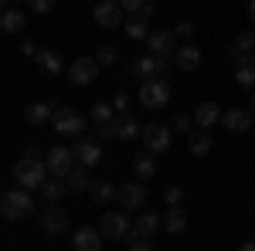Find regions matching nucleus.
Listing matches in <instances>:
<instances>
[{
	"label": "nucleus",
	"mask_w": 255,
	"mask_h": 251,
	"mask_svg": "<svg viewBox=\"0 0 255 251\" xmlns=\"http://www.w3.org/2000/svg\"><path fill=\"white\" fill-rule=\"evenodd\" d=\"M96 61H99V68H109V65L116 61V48H113V44H102L99 55H96Z\"/></svg>",
	"instance_id": "obj_35"
},
{
	"label": "nucleus",
	"mask_w": 255,
	"mask_h": 251,
	"mask_svg": "<svg viewBox=\"0 0 255 251\" xmlns=\"http://www.w3.org/2000/svg\"><path fill=\"white\" fill-rule=\"evenodd\" d=\"M89 116H92V126H106V122H113V119H116L119 112L113 109V102H96Z\"/></svg>",
	"instance_id": "obj_31"
},
{
	"label": "nucleus",
	"mask_w": 255,
	"mask_h": 251,
	"mask_svg": "<svg viewBox=\"0 0 255 251\" xmlns=\"http://www.w3.org/2000/svg\"><path fill=\"white\" fill-rule=\"evenodd\" d=\"M27 3H31V10H34V14H48V10L55 7V0H27Z\"/></svg>",
	"instance_id": "obj_39"
},
{
	"label": "nucleus",
	"mask_w": 255,
	"mask_h": 251,
	"mask_svg": "<svg viewBox=\"0 0 255 251\" xmlns=\"http://www.w3.org/2000/svg\"><path fill=\"white\" fill-rule=\"evenodd\" d=\"M163 197H167V207H180V200H184V187H180V183H170V187L163 190Z\"/></svg>",
	"instance_id": "obj_34"
},
{
	"label": "nucleus",
	"mask_w": 255,
	"mask_h": 251,
	"mask_svg": "<svg viewBox=\"0 0 255 251\" xmlns=\"http://www.w3.org/2000/svg\"><path fill=\"white\" fill-rule=\"evenodd\" d=\"M143 146H146L153 156L167 153V150H170V126H160V122L143 126Z\"/></svg>",
	"instance_id": "obj_9"
},
{
	"label": "nucleus",
	"mask_w": 255,
	"mask_h": 251,
	"mask_svg": "<svg viewBox=\"0 0 255 251\" xmlns=\"http://www.w3.org/2000/svg\"><path fill=\"white\" fill-rule=\"evenodd\" d=\"M238 251H255V241H245V245H238Z\"/></svg>",
	"instance_id": "obj_46"
},
{
	"label": "nucleus",
	"mask_w": 255,
	"mask_h": 251,
	"mask_svg": "<svg viewBox=\"0 0 255 251\" xmlns=\"http://www.w3.org/2000/svg\"><path fill=\"white\" fill-rule=\"evenodd\" d=\"M99 75V61L89 58V55H82V58L72 61V68H68V82L72 85H79V88H85V85H92Z\"/></svg>",
	"instance_id": "obj_7"
},
{
	"label": "nucleus",
	"mask_w": 255,
	"mask_h": 251,
	"mask_svg": "<svg viewBox=\"0 0 255 251\" xmlns=\"http://www.w3.org/2000/svg\"><path fill=\"white\" fill-rule=\"evenodd\" d=\"M20 51H24V55H38V44H34V41H24Z\"/></svg>",
	"instance_id": "obj_43"
},
{
	"label": "nucleus",
	"mask_w": 255,
	"mask_h": 251,
	"mask_svg": "<svg viewBox=\"0 0 255 251\" xmlns=\"http://www.w3.org/2000/svg\"><path fill=\"white\" fill-rule=\"evenodd\" d=\"M194 119L191 116H184V112H177L174 119H170V129H177V133H194V126H191Z\"/></svg>",
	"instance_id": "obj_36"
},
{
	"label": "nucleus",
	"mask_w": 255,
	"mask_h": 251,
	"mask_svg": "<svg viewBox=\"0 0 255 251\" xmlns=\"http://www.w3.org/2000/svg\"><path fill=\"white\" fill-rule=\"evenodd\" d=\"M41 224H44V231L51 234V238L55 234H65L68 231V214L61 211V207H48V211L41 214Z\"/></svg>",
	"instance_id": "obj_19"
},
{
	"label": "nucleus",
	"mask_w": 255,
	"mask_h": 251,
	"mask_svg": "<svg viewBox=\"0 0 255 251\" xmlns=\"http://www.w3.org/2000/svg\"><path fill=\"white\" fill-rule=\"evenodd\" d=\"M51 126H55L58 136H79L82 129H85V119H82L75 109H58L55 119H51Z\"/></svg>",
	"instance_id": "obj_10"
},
{
	"label": "nucleus",
	"mask_w": 255,
	"mask_h": 251,
	"mask_svg": "<svg viewBox=\"0 0 255 251\" xmlns=\"http://www.w3.org/2000/svg\"><path fill=\"white\" fill-rule=\"evenodd\" d=\"M174 34H177V38H184V41H191V38H194V24H191V20H180Z\"/></svg>",
	"instance_id": "obj_37"
},
{
	"label": "nucleus",
	"mask_w": 255,
	"mask_h": 251,
	"mask_svg": "<svg viewBox=\"0 0 255 251\" xmlns=\"http://www.w3.org/2000/svg\"><path fill=\"white\" fill-rule=\"evenodd\" d=\"M146 44H150V55H167V58H174L177 48H180L174 31H150Z\"/></svg>",
	"instance_id": "obj_12"
},
{
	"label": "nucleus",
	"mask_w": 255,
	"mask_h": 251,
	"mask_svg": "<svg viewBox=\"0 0 255 251\" xmlns=\"http://www.w3.org/2000/svg\"><path fill=\"white\" fill-rule=\"evenodd\" d=\"M92 17H96L99 27H106V31H109V27L126 24V20H123V17H126V10L119 7V0H99L96 10H92Z\"/></svg>",
	"instance_id": "obj_8"
},
{
	"label": "nucleus",
	"mask_w": 255,
	"mask_h": 251,
	"mask_svg": "<svg viewBox=\"0 0 255 251\" xmlns=\"http://www.w3.org/2000/svg\"><path fill=\"white\" fill-rule=\"evenodd\" d=\"M89 193H92V197H96L99 204H109V200H116V187H113V183H109V180H96V183H92V187H89Z\"/></svg>",
	"instance_id": "obj_33"
},
{
	"label": "nucleus",
	"mask_w": 255,
	"mask_h": 251,
	"mask_svg": "<svg viewBox=\"0 0 255 251\" xmlns=\"http://www.w3.org/2000/svg\"><path fill=\"white\" fill-rule=\"evenodd\" d=\"M129 251H153V248H150V241H146V238H133Z\"/></svg>",
	"instance_id": "obj_42"
},
{
	"label": "nucleus",
	"mask_w": 255,
	"mask_h": 251,
	"mask_svg": "<svg viewBox=\"0 0 255 251\" xmlns=\"http://www.w3.org/2000/svg\"><path fill=\"white\" fill-rule=\"evenodd\" d=\"M48 163L44 160H34V156H24L17 160V167H14V180H17L20 187H27V190H34V187H44L48 183Z\"/></svg>",
	"instance_id": "obj_1"
},
{
	"label": "nucleus",
	"mask_w": 255,
	"mask_h": 251,
	"mask_svg": "<svg viewBox=\"0 0 255 251\" xmlns=\"http://www.w3.org/2000/svg\"><path fill=\"white\" fill-rule=\"evenodd\" d=\"M255 51V31H245V34H238L235 44L228 48V55L232 58H242V55H252Z\"/></svg>",
	"instance_id": "obj_30"
},
{
	"label": "nucleus",
	"mask_w": 255,
	"mask_h": 251,
	"mask_svg": "<svg viewBox=\"0 0 255 251\" xmlns=\"http://www.w3.org/2000/svg\"><path fill=\"white\" fill-rule=\"evenodd\" d=\"M99 245H102L99 228H79L72 234V251H99Z\"/></svg>",
	"instance_id": "obj_16"
},
{
	"label": "nucleus",
	"mask_w": 255,
	"mask_h": 251,
	"mask_svg": "<svg viewBox=\"0 0 255 251\" xmlns=\"http://www.w3.org/2000/svg\"><path fill=\"white\" fill-rule=\"evenodd\" d=\"M55 112H58V109H55L51 102H31V105L24 109V122H27V126H44L48 119H55Z\"/></svg>",
	"instance_id": "obj_18"
},
{
	"label": "nucleus",
	"mask_w": 255,
	"mask_h": 251,
	"mask_svg": "<svg viewBox=\"0 0 255 251\" xmlns=\"http://www.w3.org/2000/svg\"><path fill=\"white\" fill-rule=\"evenodd\" d=\"M113 129H116V139H133V136H143V126H139L129 112H119V116L113 119Z\"/></svg>",
	"instance_id": "obj_21"
},
{
	"label": "nucleus",
	"mask_w": 255,
	"mask_h": 251,
	"mask_svg": "<svg viewBox=\"0 0 255 251\" xmlns=\"http://www.w3.org/2000/svg\"><path fill=\"white\" fill-rule=\"evenodd\" d=\"M163 228L170 234H184L187 231V211L184 207H167V214H163Z\"/></svg>",
	"instance_id": "obj_26"
},
{
	"label": "nucleus",
	"mask_w": 255,
	"mask_h": 251,
	"mask_svg": "<svg viewBox=\"0 0 255 251\" xmlns=\"http://www.w3.org/2000/svg\"><path fill=\"white\" fill-rule=\"evenodd\" d=\"M235 82L242 88H255V55H242L235 61Z\"/></svg>",
	"instance_id": "obj_20"
},
{
	"label": "nucleus",
	"mask_w": 255,
	"mask_h": 251,
	"mask_svg": "<svg viewBox=\"0 0 255 251\" xmlns=\"http://www.w3.org/2000/svg\"><path fill=\"white\" fill-rule=\"evenodd\" d=\"M96 136H99V139H116V129H113V122H106V126H96Z\"/></svg>",
	"instance_id": "obj_40"
},
{
	"label": "nucleus",
	"mask_w": 255,
	"mask_h": 251,
	"mask_svg": "<svg viewBox=\"0 0 255 251\" xmlns=\"http://www.w3.org/2000/svg\"><path fill=\"white\" fill-rule=\"evenodd\" d=\"M123 31H126V38H129V41H146V38H150V20L139 17V14H129V20L123 24Z\"/></svg>",
	"instance_id": "obj_25"
},
{
	"label": "nucleus",
	"mask_w": 255,
	"mask_h": 251,
	"mask_svg": "<svg viewBox=\"0 0 255 251\" xmlns=\"http://www.w3.org/2000/svg\"><path fill=\"white\" fill-rule=\"evenodd\" d=\"M201 61H204V55H201V48L191 44V41H184V44L177 48V55H174V65L180 68V72H197Z\"/></svg>",
	"instance_id": "obj_13"
},
{
	"label": "nucleus",
	"mask_w": 255,
	"mask_h": 251,
	"mask_svg": "<svg viewBox=\"0 0 255 251\" xmlns=\"http://www.w3.org/2000/svg\"><path fill=\"white\" fill-rule=\"evenodd\" d=\"M0 214L7 221H20V217H31L34 214V197L27 187H17V190H7L3 200H0Z\"/></svg>",
	"instance_id": "obj_2"
},
{
	"label": "nucleus",
	"mask_w": 255,
	"mask_h": 251,
	"mask_svg": "<svg viewBox=\"0 0 255 251\" xmlns=\"http://www.w3.org/2000/svg\"><path fill=\"white\" fill-rule=\"evenodd\" d=\"M249 20L255 24V0H249Z\"/></svg>",
	"instance_id": "obj_47"
},
{
	"label": "nucleus",
	"mask_w": 255,
	"mask_h": 251,
	"mask_svg": "<svg viewBox=\"0 0 255 251\" xmlns=\"http://www.w3.org/2000/svg\"><path fill=\"white\" fill-rule=\"evenodd\" d=\"M24 24H27V17H24L20 10H10V7H3V17H0V27H3V34H20V31H24Z\"/></svg>",
	"instance_id": "obj_29"
},
{
	"label": "nucleus",
	"mask_w": 255,
	"mask_h": 251,
	"mask_svg": "<svg viewBox=\"0 0 255 251\" xmlns=\"http://www.w3.org/2000/svg\"><path fill=\"white\" fill-rule=\"evenodd\" d=\"M221 126L228 133H249L252 129V109H228L221 116Z\"/></svg>",
	"instance_id": "obj_15"
},
{
	"label": "nucleus",
	"mask_w": 255,
	"mask_h": 251,
	"mask_svg": "<svg viewBox=\"0 0 255 251\" xmlns=\"http://www.w3.org/2000/svg\"><path fill=\"white\" fill-rule=\"evenodd\" d=\"M72 153H75V163L79 167H96L99 160H102V146H99L96 139H75Z\"/></svg>",
	"instance_id": "obj_14"
},
{
	"label": "nucleus",
	"mask_w": 255,
	"mask_h": 251,
	"mask_svg": "<svg viewBox=\"0 0 255 251\" xmlns=\"http://www.w3.org/2000/svg\"><path fill=\"white\" fill-rule=\"evenodd\" d=\"M44 163H48V173L61 176V180H68V173L79 167V163H75V153H72V150H65V146H51Z\"/></svg>",
	"instance_id": "obj_4"
},
{
	"label": "nucleus",
	"mask_w": 255,
	"mask_h": 251,
	"mask_svg": "<svg viewBox=\"0 0 255 251\" xmlns=\"http://www.w3.org/2000/svg\"><path fill=\"white\" fill-rule=\"evenodd\" d=\"M119 207H129V211H136L146 204V187H143V180H133V183H123L116 193Z\"/></svg>",
	"instance_id": "obj_11"
},
{
	"label": "nucleus",
	"mask_w": 255,
	"mask_h": 251,
	"mask_svg": "<svg viewBox=\"0 0 255 251\" xmlns=\"http://www.w3.org/2000/svg\"><path fill=\"white\" fill-rule=\"evenodd\" d=\"M133 173H136V180H153V176H157V156L150 153V150L136 153V160H133Z\"/></svg>",
	"instance_id": "obj_22"
},
{
	"label": "nucleus",
	"mask_w": 255,
	"mask_h": 251,
	"mask_svg": "<svg viewBox=\"0 0 255 251\" xmlns=\"http://www.w3.org/2000/svg\"><path fill=\"white\" fill-rule=\"evenodd\" d=\"M34 61H38L41 72H48V75H58L61 72V58H58V51H51V48H38Z\"/></svg>",
	"instance_id": "obj_28"
},
{
	"label": "nucleus",
	"mask_w": 255,
	"mask_h": 251,
	"mask_svg": "<svg viewBox=\"0 0 255 251\" xmlns=\"http://www.w3.org/2000/svg\"><path fill=\"white\" fill-rule=\"evenodd\" d=\"M119 7H123L126 14H139V10L146 7V0H119Z\"/></svg>",
	"instance_id": "obj_38"
},
{
	"label": "nucleus",
	"mask_w": 255,
	"mask_h": 251,
	"mask_svg": "<svg viewBox=\"0 0 255 251\" xmlns=\"http://www.w3.org/2000/svg\"><path fill=\"white\" fill-rule=\"evenodd\" d=\"M153 14H157V7H153V3H146V7H143V10H139V17H146V20L153 17Z\"/></svg>",
	"instance_id": "obj_45"
},
{
	"label": "nucleus",
	"mask_w": 255,
	"mask_h": 251,
	"mask_svg": "<svg viewBox=\"0 0 255 251\" xmlns=\"http://www.w3.org/2000/svg\"><path fill=\"white\" fill-rule=\"evenodd\" d=\"M221 116H225V112L218 109V102H201L194 109V126L197 129H211V126L221 122Z\"/></svg>",
	"instance_id": "obj_17"
},
{
	"label": "nucleus",
	"mask_w": 255,
	"mask_h": 251,
	"mask_svg": "<svg viewBox=\"0 0 255 251\" xmlns=\"http://www.w3.org/2000/svg\"><path fill=\"white\" fill-rule=\"evenodd\" d=\"M99 231H102V238H109V241L126 238L129 234V214L126 211H106L102 221H99Z\"/></svg>",
	"instance_id": "obj_5"
},
{
	"label": "nucleus",
	"mask_w": 255,
	"mask_h": 251,
	"mask_svg": "<svg viewBox=\"0 0 255 251\" xmlns=\"http://www.w3.org/2000/svg\"><path fill=\"white\" fill-rule=\"evenodd\" d=\"M92 183H96V180H92V176H89V167H75V170H72V173H68V187H72V190H75V193L89 190V187H92Z\"/></svg>",
	"instance_id": "obj_32"
},
{
	"label": "nucleus",
	"mask_w": 255,
	"mask_h": 251,
	"mask_svg": "<svg viewBox=\"0 0 255 251\" xmlns=\"http://www.w3.org/2000/svg\"><path fill=\"white\" fill-rule=\"evenodd\" d=\"M249 109H252V112H255V92H252V102H249Z\"/></svg>",
	"instance_id": "obj_48"
},
{
	"label": "nucleus",
	"mask_w": 255,
	"mask_h": 251,
	"mask_svg": "<svg viewBox=\"0 0 255 251\" xmlns=\"http://www.w3.org/2000/svg\"><path fill=\"white\" fill-rule=\"evenodd\" d=\"M163 224V217L153 211H143L136 217V224H133V238H150V234H157V228Z\"/></svg>",
	"instance_id": "obj_23"
},
{
	"label": "nucleus",
	"mask_w": 255,
	"mask_h": 251,
	"mask_svg": "<svg viewBox=\"0 0 255 251\" xmlns=\"http://www.w3.org/2000/svg\"><path fill=\"white\" fill-rule=\"evenodd\" d=\"M41 153H44V150H41L38 143H31V146H27V156H34V160H41Z\"/></svg>",
	"instance_id": "obj_44"
},
{
	"label": "nucleus",
	"mask_w": 255,
	"mask_h": 251,
	"mask_svg": "<svg viewBox=\"0 0 255 251\" xmlns=\"http://www.w3.org/2000/svg\"><path fill=\"white\" fill-rule=\"evenodd\" d=\"M113 109H116V112H126V109H129V95H116L113 98Z\"/></svg>",
	"instance_id": "obj_41"
},
{
	"label": "nucleus",
	"mask_w": 255,
	"mask_h": 251,
	"mask_svg": "<svg viewBox=\"0 0 255 251\" xmlns=\"http://www.w3.org/2000/svg\"><path fill=\"white\" fill-rule=\"evenodd\" d=\"M170 65V58L167 55H143V58L133 61V72L129 75L139 78V82H153V78H160V72Z\"/></svg>",
	"instance_id": "obj_6"
},
{
	"label": "nucleus",
	"mask_w": 255,
	"mask_h": 251,
	"mask_svg": "<svg viewBox=\"0 0 255 251\" xmlns=\"http://www.w3.org/2000/svg\"><path fill=\"white\" fill-rule=\"evenodd\" d=\"M170 95H174V88H170V82L167 78H153V82H143L139 85V102L146 105V109H167L170 105Z\"/></svg>",
	"instance_id": "obj_3"
},
{
	"label": "nucleus",
	"mask_w": 255,
	"mask_h": 251,
	"mask_svg": "<svg viewBox=\"0 0 255 251\" xmlns=\"http://www.w3.org/2000/svg\"><path fill=\"white\" fill-rule=\"evenodd\" d=\"M68 190H72V187H68V180H61V176H51V180L41 187V193H44L48 204H61V197H65Z\"/></svg>",
	"instance_id": "obj_27"
},
{
	"label": "nucleus",
	"mask_w": 255,
	"mask_h": 251,
	"mask_svg": "<svg viewBox=\"0 0 255 251\" xmlns=\"http://www.w3.org/2000/svg\"><path fill=\"white\" fill-rule=\"evenodd\" d=\"M211 146H215V143H211V133H208V129H194V133L187 136V153L191 156H208Z\"/></svg>",
	"instance_id": "obj_24"
}]
</instances>
